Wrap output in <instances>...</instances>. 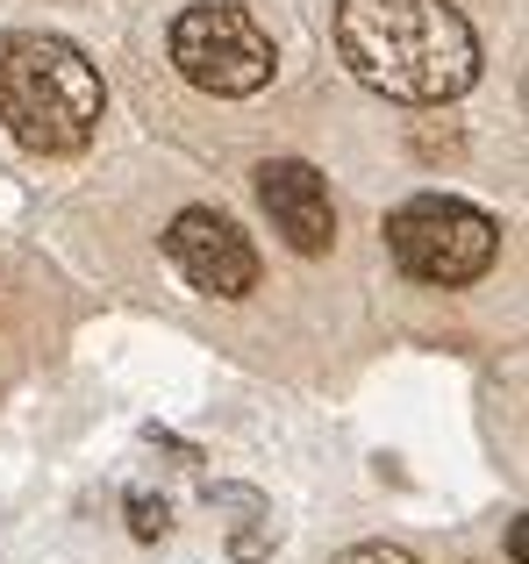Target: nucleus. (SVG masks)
Wrapping results in <instances>:
<instances>
[{
  "label": "nucleus",
  "mask_w": 529,
  "mask_h": 564,
  "mask_svg": "<svg viewBox=\"0 0 529 564\" xmlns=\"http://www.w3.org/2000/svg\"><path fill=\"white\" fill-rule=\"evenodd\" d=\"M336 51L358 86L408 108L458 100L479 79V43L458 8L444 0H344L336 8Z\"/></svg>",
  "instance_id": "1"
},
{
  "label": "nucleus",
  "mask_w": 529,
  "mask_h": 564,
  "mask_svg": "<svg viewBox=\"0 0 529 564\" xmlns=\"http://www.w3.org/2000/svg\"><path fill=\"white\" fill-rule=\"evenodd\" d=\"M0 122L22 151L72 158L100 129V72L65 36H8L0 43Z\"/></svg>",
  "instance_id": "2"
},
{
  "label": "nucleus",
  "mask_w": 529,
  "mask_h": 564,
  "mask_svg": "<svg viewBox=\"0 0 529 564\" xmlns=\"http://www.w3.org/2000/svg\"><path fill=\"white\" fill-rule=\"evenodd\" d=\"M387 250L422 286H473V279L501 258V229H494V215H479L473 200L415 193L408 207L387 215Z\"/></svg>",
  "instance_id": "3"
},
{
  "label": "nucleus",
  "mask_w": 529,
  "mask_h": 564,
  "mask_svg": "<svg viewBox=\"0 0 529 564\" xmlns=\"http://www.w3.org/2000/svg\"><path fill=\"white\" fill-rule=\"evenodd\" d=\"M172 65H180L186 86H201V94L244 100L272 79V36H264L244 8L208 0V8H186L180 22H172Z\"/></svg>",
  "instance_id": "4"
},
{
  "label": "nucleus",
  "mask_w": 529,
  "mask_h": 564,
  "mask_svg": "<svg viewBox=\"0 0 529 564\" xmlns=\"http://www.w3.org/2000/svg\"><path fill=\"white\" fill-rule=\"evenodd\" d=\"M165 258L180 264L201 293H215V301H237V293L258 286V250L244 243V229L229 215H215V207H186V215H172Z\"/></svg>",
  "instance_id": "5"
},
{
  "label": "nucleus",
  "mask_w": 529,
  "mask_h": 564,
  "mask_svg": "<svg viewBox=\"0 0 529 564\" xmlns=\"http://www.w3.org/2000/svg\"><path fill=\"white\" fill-rule=\"evenodd\" d=\"M258 200H264V215H272V229L287 236L301 258H322V250L336 243V207H330V186H322L315 165H301V158L258 165Z\"/></svg>",
  "instance_id": "6"
},
{
  "label": "nucleus",
  "mask_w": 529,
  "mask_h": 564,
  "mask_svg": "<svg viewBox=\"0 0 529 564\" xmlns=\"http://www.w3.org/2000/svg\"><path fill=\"white\" fill-rule=\"evenodd\" d=\"M336 564H415V557H408L401 543H358V551H344Z\"/></svg>",
  "instance_id": "7"
},
{
  "label": "nucleus",
  "mask_w": 529,
  "mask_h": 564,
  "mask_svg": "<svg viewBox=\"0 0 529 564\" xmlns=\"http://www.w3.org/2000/svg\"><path fill=\"white\" fill-rule=\"evenodd\" d=\"M137 536L151 543V536H165V508H151V500H137Z\"/></svg>",
  "instance_id": "8"
}]
</instances>
